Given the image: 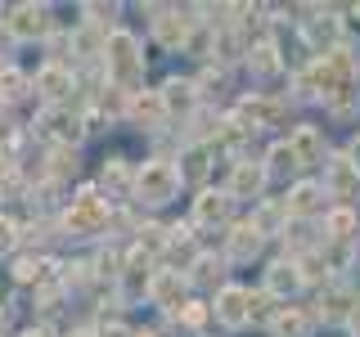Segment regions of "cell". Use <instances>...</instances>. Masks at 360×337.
<instances>
[{
	"mask_svg": "<svg viewBox=\"0 0 360 337\" xmlns=\"http://www.w3.org/2000/svg\"><path fill=\"white\" fill-rule=\"evenodd\" d=\"M180 189V171L172 162H162V157H153V162L140 166V176H135V194L140 202H149V207H162V202H172Z\"/></svg>",
	"mask_w": 360,
	"mask_h": 337,
	"instance_id": "cell-1",
	"label": "cell"
},
{
	"mask_svg": "<svg viewBox=\"0 0 360 337\" xmlns=\"http://www.w3.org/2000/svg\"><path fill=\"white\" fill-rule=\"evenodd\" d=\"M104 50H108V67L122 81H135V77H140V45H135L131 32H112L104 41Z\"/></svg>",
	"mask_w": 360,
	"mask_h": 337,
	"instance_id": "cell-2",
	"label": "cell"
},
{
	"mask_svg": "<svg viewBox=\"0 0 360 337\" xmlns=\"http://www.w3.org/2000/svg\"><path fill=\"white\" fill-rule=\"evenodd\" d=\"M189 27H194V18L180 14V9H158V18H153V37L162 50H180L189 41Z\"/></svg>",
	"mask_w": 360,
	"mask_h": 337,
	"instance_id": "cell-3",
	"label": "cell"
},
{
	"mask_svg": "<svg viewBox=\"0 0 360 337\" xmlns=\"http://www.w3.org/2000/svg\"><path fill=\"white\" fill-rule=\"evenodd\" d=\"M324 189H329L333 198H342V202H352L360 194V171L352 166V157H333L329 171H324Z\"/></svg>",
	"mask_w": 360,
	"mask_h": 337,
	"instance_id": "cell-4",
	"label": "cell"
},
{
	"mask_svg": "<svg viewBox=\"0 0 360 337\" xmlns=\"http://www.w3.org/2000/svg\"><path fill=\"white\" fill-rule=\"evenodd\" d=\"M302 284H307L302 261H275V265L266 270V292H270V297H279V301H288Z\"/></svg>",
	"mask_w": 360,
	"mask_h": 337,
	"instance_id": "cell-5",
	"label": "cell"
},
{
	"mask_svg": "<svg viewBox=\"0 0 360 337\" xmlns=\"http://www.w3.org/2000/svg\"><path fill=\"white\" fill-rule=\"evenodd\" d=\"M217 319L225 329H243L248 324V288H221L217 292Z\"/></svg>",
	"mask_w": 360,
	"mask_h": 337,
	"instance_id": "cell-6",
	"label": "cell"
},
{
	"mask_svg": "<svg viewBox=\"0 0 360 337\" xmlns=\"http://www.w3.org/2000/svg\"><path fill=\"white\" fill-rule=\"evenodd\" d=\"M230 194H198L194 198V225H202V230H217V225H225L230 220Z\"/></svg>",
	"mask_w": 360,
	"mask_h": 337,
	"instance_id": "cell-7",
	"label": "cell"
},
{
	"mask_svg": "<svg viewBox=\"0 0 360 337\" xmlns=\"http://www.w3.org/2000/svg\"><path fill=\"white\" fill-rule=\"evenodd\" d=\"M262 185H266V166L262 162H234L230 189H225V194H230V198H257Z\"/></svg>",
	"mask_w": 360,
	"mask_h": 337,
	"instance_id": "cell-8",
	"label": "cell"
},
{
	"mask_svg": "<svg viewBox=\"0 0 360 337\" xmlns=\"http://www.w3.org/2000/svg\"><path fill=\"white\" fill-rule=\"evenodd\" d=\"M288 153H292V162H297V166H315L324 157V135L315 131V126H297V131H292V140H288Z\"/></svg>",
	"mask_w": 360,
	"mask_h": 337,
	"instance_id": "cell-9",
	"label": "cell"
},
{
	"mask_svg": "<svg viewBox=\"0 0 360 337\" xmlns=\"http://www.w3.org/2000/svg\"><path fill=\"white\" fill-rule=\"evenodd\" d=\"M257 252H262V230H257V225H234V230L225 234V256H230V261H252Z\"/></svg>",
	"mask_w": 360,
	"mask_h": 337,
	"instance_id": "cell-10",
	"label": "cell"
},
{
	"mask_svg": "<svg viewBox=\"0 0 360 337\" xmlns=\"http://www.w3.org/2000/svg\"><path fill=\"white\" fill-rule=\"evenodd\" d=\"M180 288H185L180 270H158V275H149V297H153V306H162V310L180 306Z\"/></svg>",
	"mask_w": 360,
	"mask_h": 337,
	"instance_id": "cell-11",
	"label": "cell"
},
{
	"mask_svg": "<svg viewBox=\"0 0 360 337\" xmlns=\"http://www.w3.org/2000/svg\"><path fill=\"white\" fill-rule=\"evenodd\" d=\"M302 32H307V41L315 45V54H320V59H324V54H333L338 50V18L333 14H315V18H307V27H302Z\"/></svg>",
	"mask_w": 360,
	"mask_h": 337,
	"instance_id": "cell-12",
	"label": "cell"
},
{
	"mask_svg": "<svg viewBox=\"0 0 360 337\" xmlns=\"http://www.w3.org/2000/svg\"><path fill=\"white\" fill-rule=\"evenodd\" d=\"M284 112V104H275V99H243L239 104V121L248 131H262V126H270V121Z\"/></svg>",
	"mask_w": 360,
	"mask_h": 337,
	"instance_id": "cell-13",
	"label": "cell"
},
{
	"mask_svg": "<svg viewBox=\"0 0 360 337\" xmlns=\"http://www.w3.org/2000/svg\"><path fill=\"white\" fill-rule=\"evenodd\" d=\"M158 95H162V108L167 112H189V108L198 104V86L194 81H180V77H172Z\"/></svg>",
	"mask_w": 360,
	"mask_h": 337,
	"instance_id": "cell-14",
	"label": "cell"
},
{
	"mask_svg": "<svg viewBox=\"0 0 360 337\" xmlns=\"http://www.w3.org/2000/svg\"><path fill=\"white\" fill-rule=\"evenodd\" d=\"M320 202H324V189L320 185H297L288 194V216H315V211H320Z\"/></svg>",
	"mask_w": 360,
	"mask_h": 337,
	"instance_id": "cell-15",
	"label": "cell"
},
{
	"mask_svg": "<svg viewBox=\"0 0 360 337\" xmlns=\"http://www.w3.org/2000/svg\"><path fill=\"white\" fill-rule=\"evenodd\" d=\"M248 67H252V77H275L279 67V50H275V41H262V45H252L248 50Z\"/></svg>",
	"mask_w": 360,
	"mask_h": 337,
	"instance_id": "cell-16",
	"label": "cell"
},
{
	"mask_svg": "<svg viewBox=\"0 0 360 337\" xmlns=\"http://www.w3.org/2000/svg\"><path fill=\"white\" fill-rule=\"evenodd\" d=\"M352 234H356V211H352V207H333L329 216H324V239L347 243Z\"/></svg>",
	"mask_w": 360,
	"mask_h": 337,
	"instance_id": "cell-17",
	"label": "cell"
},
{
	"mask_svg": "<svg viewBox=\"0 0 360 337\" xmlns=\"http://www.w3.org/2000/svg\"><path fill=\"white\" fill-rule=\"evenodd\" d=\"M131 112H135V117H140L149 131H153L158 121L167 117V108H162V95H158V90H149V95H135V99H131Z\"/></svg>",
	"mask_w": 360,
	"mask_h": 337,
	"instance_id": "cell-18",
	"label": "cell"
},
{
	"mask_svg": "<svg viewBox=\"0 0 360 337\" xmlns=\"http://www.w3.org/2000/svg\"><path fill=\"white\" fill-rule=\"evenodd\" d=\"M270 329H275V337H307L311 319H307L297 306H284V310L275 315V324H270Z\"/></svg>",
	"mask_w": 360,
	"mask_h": 337,
	"instance_id": "cell-19",
	"label": "cell"
},
{
	"mask_svg": "<svg viewBox=\"0 0 360 337\" xmlns=\"http://www.w3.org/2000/svg\"><path fill=\"white\" fill-rule=\"evenodd\" d=\"M37 86H41V90H45L50 99H63V95H68V86H72V81H68V72H63V67H45Z\"/></svg>",
	"mask_w": 360,
	"mask_h": 337,
	"instance_id": "cell-20",
	"label": "cell"
},
{
	"mask_svg": "<svg viewBox=\"0 0 360 337\" xmlns=\"http://www.w3.org/2000/svg\"><path fill=\"white\" fill-rule=\"evenodd\" d=\"M270 301H275V297H270L266 288L248 292V319H270V324H275V306H270Z\"/></svg>",
	"mask_w": 360,
	"mask_h": 337,
	"instance_id": "cell-21",
	"label": "cell"
},
{
	"mask_svg": "<svg viewBox=\"0 0 360 337\" xmlns=\"http://www.w3.org/2000/svg\"><path fill=\"white\" fill-rule=\"evenodd\" d=\"M14 32H18V37L45 32V9H18V14H14Z\"/></svg>",
	"mask_w": 360,
	"mask_h": 337,
	"instance_id": "cell-22",
	"label": "cell"
},
{
	"mask_svg": "<svg viewBox=\"0 0 360 337\" xmlns=\"http://www.w3.org/2000/svg\"><path fill=\"white\" fill-rule=\"evenodd\" d=\"M221 256H194V284H217L221 279Z\"/></svg>",
	"mask_w": 360,
	"mask_h": 337,
	"instance_id": "cell-23",
	"label": "cell"
},
{
	"mask_svg": "<svg viewBox=\"0 0 360 337\" xmlns=\"http://www.w3.org/2000/svg\"><path fill=\"white\" fill-rule=\"evenodd\" d=\"M144 239H140V252L144 256H153V252H162V247H167V230H158V225H144Z\"/></svg>",
	"mask_w": 360,
	"mask_h": 337,
	"instance_id": "cell-24",
	"label": "cell"
},
{
	"mask_svg": "<svg viewBox=\"0 0 360 337\" xmlns=\"http://www.w3.org/2000/svg\"><path fill=\"white\" fill-rule=\"evenodd\" d=\"M202 166H207V153H202V149H189L185 153V166H176V171H180V180H198Z\"/></svg>",
	"mask_w": 360,
	"mask_h": 337,
	"instance_id": "cell-25",
	"label": "cell"
},
{
	"mask_svg": "<svg viewBox=\"0 0 360 337\" xmlns=\"http://www.w3.org/2000/svg\"><path fill=\"white\" fill-rule=\"evenodd\" d=\"M270 171H297V162H292L288 144H275V149H270V166H266V176H270Z\"/></svg>",
	"mask_w": 360,
	"mask_h": 337,
	"instance_id": "cell-26",
	"label": "cell"
},
{
	"mask_svg": "<svg viewBox=\"0 0 360 337\" xmlns=\"http://www.w3.org/2000/svg\"><path fill=\"white\" fill-rule=\"evenodd\" d=\"M320 306H324V319H342L347 306H352V297H347V292H329V297H324Z\"/></svg>",
	"mask_w": 360,
	"mask_h": 337,
	"instance_id": "cell-27",
	"label": "cell"
},
{
	"mask_svg": "<svg viewBox=\"0 0 360 337\" xmlns=\"http://www.w3.org/2000/svg\"><path fill=\"white\" fill-rule=\"evenodd\" d=\"M180 319H185L189 329H198V324L207 319V310H202V301H185V310H180Z\"/></svg>",
	"mask_w": 360,
	"mask_h": 337,
	"instance_id": "cell-28",
	"label": "cell"
},
{
	"mask_svg": "<svg viewBox=\"0 0 360 337\" xmlns=\"http://www.w3.org/2000/svg\"><path fill=\"white\" fill-rule=\"evenodd\" d=\"M104 180H112V185H122V180H127V166H122V157H117V162H112L108 171H104Z\"/></svg>",
	"mask_w": 360,
	"mask_h": 337,
	"instance_id": "cell-29",
	"label": "cell"
},
{
	"mask_svg": "<svg viewBox=\"0 0 360 337\" xmlns=\"http://www.w3.org/2000/svg\"><path fill=\"white\" fill-rule=\"evenodd\" d=\"M99 337H135V333L122 329V324H104V333H99Z\"/></svg>",
	"mask_w": 360,
	"mask_h": 337,
	"instance_id": "cell-30",
	"label": "cell"
},
{
	"mask_svg": "<svg viewBox=\"0 0 360 337\" xmlns=\"http://www.w3.org/2000/svg\"><path fill=\"white\" fill-rule=\"evenodd\" d=\"M347 157H352V166L360 171V140H352V153H347Z\"/></svg>",
	"mask_w": 360,
	"mask_h": 337,
	"instance_id": "cell-31",
	"label": "cell"
},
{
	"mask_svg": "<svg viewBox=\"0 0 360 337\" xmlns=\"http://www.w3.org/2000/svg\"><path fill=\"white\" fill-rule=\"evenodd\" d=\"M352 329H356V333H360V310H352Z\"/></svg>",
	"mask_w": 360,
	"mask_h": 337,
	"instance_id": "cell-32",
	"label": "cell"
},
{
	"mask_svg": "<svg viewBox=\"0 0 360 337\" xmlns=\"http://www.w3.org/2000/svg\"><path fill=\"white\" fill-rule=\"evenodd\" d=\"M5 239H9V225H5V220H0V243H5Z\"/></svg>",
	"mask_w": 360,
	"mask_h": 337,
	"instance_id": "cell-33",
	"label": "cell"
},
{
	"mask_svg": "<svg viewBox=\"0 0 360 337\" xmlns=\"http://www.w3.org/2000/svg\"><path fill=\"white\" fill-rule=\"evenodd\" d=\"M135 337H153V333H135Z\"/></svg>",
	"mask_w": 360,
	"mask_h": 337,
	"instance_id": "cell-34",
	"label": "cell"
},
{
	"mask_svg": "<svg viewBox=\"0 0 360 337\" xmlns=\"http://www.w3.org/2000/svg\"><path fill=\"white\" fill-rule=\"evenodd\" d=\"M77 337H86V333H77Z\"/></svg>",
	"mask_w": 360,
	"mask_h": 337,
	"instance_id": "cell-35",
	"label": "cell"
}]
</instances>
